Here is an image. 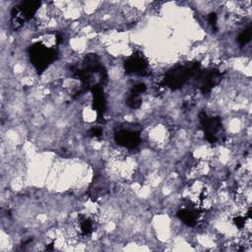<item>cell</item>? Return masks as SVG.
Returning a JSON list of instances; mask_svg holds the SVG:
<instances>
[{
  "label": "cell",
  "instance_id": "6da1fadb",
  "mask_svg": "<svg viewBox=\"0 0 252 252\" xmlns=\"http://www.w3.org/2000/svg\"><path fill=\"white\" fill-rule=\"evenodd\" d=\"M29 56L36 71L43 72L56 59L57 50L43 42H35L29 48Z\"/></svg>",
  "mask_w": 252,
  "mask_h": 252
},
{
  "label": "cell",
  "instance_id": "5bb4252c",
  "mask_svg": "<svg viewBox=\"0 0 252 252\" xmlns=\"http://www.w3.org/2000/svg\"><path fill=\"white\" fill-rule=\"evenodd\" d=\"M101 134H102V131H101V129L98 128V127H94V128H92V129L90 130V135L93 136V137H94V138L101 136Z\"/></svg>",
  "mask_w": 252,
  "mask_h": 252
},
{
  "label": "cell",
  "instance_id": "3957f363",
  "mask_svg": "<svg viewBox=\"0 0 252 252\" xmlns=\"http://www.w3.org/2000/svg\"><path fill=\"white\" fill-rule=\"evenodd\" d=\"M40 7L39 1H23L11 11V25L15 30L20 29L32 19Z\"/></svg>",
  "mask_w": 252,
  "mask_h": 252
},
{
  "label": "cell",
  "instance_id": "5b68a950",
  "mask_svg": "<svg viewBox=\"0 0 252 252\" xmlns=\"http://www.w3.org/2000/svg\"><path fill=\"white\" fill-rule=\"evenodd\" d=\"M127 73L144 76L149 72V65L146 58L141 53H135L129 56L124 63Z\"/></svg>",
  "mask_w": 252,
  "mask_h": 252
},
{
  "label": "cell",
  "instance_id": "9c48e42d",
  "mask_svg": "<svg viewBox=\"0 0 252 252\" xmlns=\"http://www.w3.org/2000/svg\"><path fill=\"white\" fill-rule=\"evenodd\" d=\"M200 215L201 212L197 208L192 206L184 207L177 212V217L179 218V220L188 226L195 225L200 219Z\"/></svg>",
  "mask_w": 252,
  "mask_h": 252
},
{
  "label": "cell",
  "instance_id": "277c9868",
  "mask_svg": "<svg viewBox=\"0 0 252 252\" xmlns=\"http://www.w3.org/2000/svg\"><path fill=\"white\" fill-rule=\"evenodd\" d=\"M199 119L206 139L212 144L217 143L220 139V135L222 133L220 119L219 117L209 116L205 112L200 113Z\"/></svg>",
  "mask_w": 252,
  "mask_h": 252
},
{
  "label": "cell",
  "instance_id": "8992f818",
  "mask_svg": "<svg viewBox=\"0 0 252 252\" xmlns=\"http://www.w3.org/2000/svg\"><path fill=\"white\" fill-rule=\"evenodd\" d=\"M115 141L123 148L134 149L139 146L141 139L138 132L129 129H122L115 134Z\"/></svg>",
  "mask_w": 252,
  "mask_h": 252
},
{
  "label": "cell",
  "instance_id": "30bf717a",
  "mask_svg": "<svg viewBox=\"0 0 252 252\" xmlns=\"http://www.w3.org/2000/svg\"><path fill=\"white\" fill-rule=\"evenodd\" d=\"M93 94H94V108L96 111L98 116H101L103 114L104 108H105V98L102 93L101 88L98 86H94L92 88Z\"/></svg>",
  "mask_w": 252,
  "mask_h": 252
},
{
  "label": "cell",
  "instance_id": "52a82bcc",
  "mask_svg": "<svg viewBox=\"0 0 252 252\" xmlns=\"http://www.w3.org/2000/svg\"><path fill=\"white\" fill-rule=\"evenodd\" d=\"M221 78V74L219 70L211 69L203 73H200L198 76L199 79V88L205 94L208 93L214 88Z\"/></svg>",
  "mask_w": 252,
  "mask_h": 252
},
{
  "label": "cell",
  "instance_id": "4fadbf2b",
  "mask_svg": "<svg viewBox=\"0 0 252 252\" xmlns=\"http://www.w3.org/2000/svg\"><path fill=\"white\" fill-rule=\"evenodd\" d=\"M146 89H147V87H146L145 84L139 83V84H137V85H135V86L133 87V89H132V91H131V94L140 96V94H143V93L146 91Z\"/></svg>",
  "mask_w": 252,
  "mask_h": 252
},
{
  "label": "cell",
  "instance_id": "7c38bea8",
  "mask_svg": "<svg viewBox=\"0 0 252 252\" xmlns=\"http://www.w3.org/2000/svg\"><path fill=\"white\" fill-rule=\"evenodd\" d=\"M141 97L139 95H135L130 94L128 99H127V104L131 107V108H138L141 105Z\"/></svg>",
  "mask_w": 252,
  "mask_h": 252
},
{
  "label": "cell",
  "instance_id": "7a4b0ae2",
  "mask_svg": "<svg viewBox=\"0 0 252 252\" xmlns=\"http://www.w3.org/2000/svg\"><path fill=\"white\" fill-rule=\"evenodd\" d=\"M198 73H199L198 63L179 65L169 70L165 74L162 80V84L166 88L175 90L182 87L187 81H189V79H191Z\"/></svg>",
  "mask_w": 252,
  "mask_h": 252
},
{
  "label": "cell",
  "instance_id": "ba28073f",
  "mask_svg": "<svg viewBox=\"0 0 252 252\" xmlns=\"http://www.w3.org/2000/svg\"><path fill=\"white\" fill-rule=\"evenodd\" d=\"M75 227L82 236H88L94 229V218L91 214L80 213L77 216Z\"/></svg>",
  "mask_w": 252,
  "mask_h": 252
},
{
  "label": "cell",
  "instance_id": "9a60e30c",
  "mask_svg": "<svg viewBox=\"0 0 252 252\" xmlns=\"http://www.w3.org/2000/svg\"><path fill=\"white\" fill-rule=\"evenodd\" d=\"M209 23L212 25L213 28H216V26H217V15L215 13H211L209 15Z\"/></svg>",
  "mask_w": 252,
  "mask_h": 252
},
{
  "label": "cell",
  "instance_id": "8fae6325",
  "mask_svg": "<svg viewBox=\"0 0 252 252\" xmlns=\"http://www.w3.org/2000/svg\"><path fill=\"white\" fill-rule=\"evenodd\" d=\"M251 35H252V30H251V27H248L247 29H245V30L238 35L237 41L239 42V44L245 45L247 42L250 41Z\"/></svg>",
  "mask_w": 252,
  "mask_h": 252
}]
</instances>
